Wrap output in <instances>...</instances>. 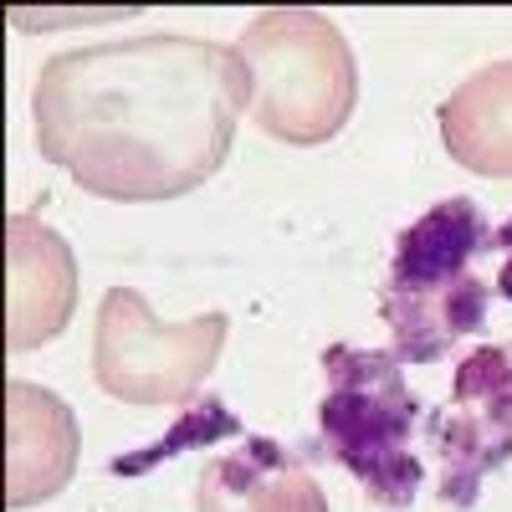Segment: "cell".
I'll list each match as a JSON object with an SVG mask.
<instances>
[{
    "label": "cell",
    "mask_w": 512,
    "mask_h": 512,
    "mask_svg": "<svg viewBox=\"0 0 512 512\" xmlns=\"http://www.w3.org/2000/svg\"><path fill=\"white\" fill-rule=\"evenodd\" d=\"M226 328L231 318L221 308L190 323H164L144 303V292L113 287L98 303L93 379L123 405H195L226 349Z\"/></svg>",
    "instance_id": "4"
},
{
    "label": "cell",
    "mask_w": 512,
    "mask_h": 512,
    "mask_svg": "<svg viewBox=\"0 0 512 512\" xmlns=\"http://www.w3.org/2000/svg\"><path fill=\"white\" fill-rule=\"evenodd\" d=\"M6 349H41L72 323L77 308V256L72 246L16 210L6 221Z\"/></svg>",
    "instance_id": "5"
},
{
    "label": "cell",
    "mask_w": 512,
    "mask_h": 512,
    "mask_svg": "<svg viewBox=\"0 0 512 512\" xmlns=\"http://www.w3.org/2000/svg\"><path fill=\"white\" fill-rule=\"evenodd\" d=\"M77 415L47 384H6V502L36 507L57 497L77 472Z\"/></svg>",
    "instance_id": "6"
},
{
    "label": "cell",
    "mask_w": 512,
    "mask_h": 512,
    "mask_svg": "<svg viewBox=\"0 0 512 512\" xmlns=\"http://www.w3.org/2000/svg\"><path fill=\"white\" fill-rule=\"evenodd\" d=\"M497 251H512V221H507V226H497Z\"/></svg>",
    "instance_id": "16"
},
{
    "label": "cell",
    "mask_w": 512,
    "mask_h": 512,
    "mask_svg": "<svg viewBox=\"0 0 512 512\" xmlns=\"http://www.w3.org/2000/svg\"><path fill=\"white\" fill-rule=\"evenodd\" d=\"M507 384H512V354L502 344H482L456 369V405H482Z\"/></svg>",
    "instance_id": "13"
},
{
    "label": "cell",
    "mask_w": 512,
    "mask_h": 512,
    "mask_svg": "<svg viewBox=\"0 0 512 512\" xmlns=\"http://www.w3.org/2000/svg\"><path fill=\"white\" fill-rule=\"evenodd\" d=\"M236 52L251 77V118L267 139L292 149L338 139L359 103V62L323 11H262Z\"/></svg>",
    "instance_id": "2"
},
{
    "label": "cell",
    "mask_w": 512,
    "mask_h": 512,
    "mask_svg": "<svg viewBox=\"0 0 512 512\" xmlns=\"http://www.w3.org/2000/svg\"><path fill=\"white\" fill-rule=\"evenodd\" d=\"M41 159L103 200H175L200 190L251 113L236 47L180 31L62 52L36 82Z\"/></svg>",
    "instance_id": "1"
},
{
    "label": "cell",
    "mask_w": 512,
    "mask_h": 512,
    "mask_svg": "<svg viewBox=\"0 0 512 512\" xmlns=\"http://www.w3.org/2000/svg\"><path fill=\"white\" fill-rule=\"evenodd\" d=\"M328 395L318 400V446L379 502L410 507L420 492V461L410 456L415 431V395L395 354H369L349 344L323 349Z\"/></svg>",
    "instance_id": "3"
},
{
    "label": "cell",
    "mask_w": 512,
    "mask_h": 512,
    "mask_svg": "<svg viewBox=\"0 0 512 512\" xmlns=\"http://www.w3.org/2000/svg\"><path fill=\"white\" fill-rule=\"evenodd\" d=\"M487 303H492V287L477 272L451 282V287H436V292H390V287H379V313L395 333L390 354L400 364L446 359L466 333H482Z\"/></svg>",
    "instance_id": "10"
},
{
    "label": "cell",
    "mask_w": 512,
    "mask_h": 512,
    "mask_svg": "<svg viewBox=\"0 0 512 512\" xmlns=\"http://www.w3.org/2000/svg\"><path fill=\"white\" fill-rule=\"evenodd\" d=\"M477 410H482L487 420H497V425H502V431H512V384H507V390H497L492 400H482Z\"/></svg>",
    "instance_id": "14"
},
{
    "label": "cell",
    "mask_w": 512,
    "mask_h": 512,
    "mask_svg": "<svg viewBox=\"0 0 512 512\" xmlns=\"http://www.w3.org/2000/svg\"><path fill=\"white\" fill-rule=\"evenodd\" d=\"M431 446L441 456V497L456 507H472L482 492V477L512 456V431L487 420L477 405H456L446 415H431Z\"/></svg>",
    "instance_id": "11"
},
{
    "label": "cell",
    "mask_w": 512,
    "mask_h": 512,
    "mask_svg": "<svg viewBox=\"0 0 512 512\" xmlns=\"http://www.w3.org/2000/svg\"><path fill=\"white\" fill-rule=\"evenodd\" d=\"M497 292L512 303V251H507V262H502V272H497Z\"/></svg>",
    "instance_id": "15"
},
{
    "label": "cell",
    "mask_w": 512,
    "mask_h": 512,
    "mask_svg": "<svg viewBox=\"0 0 512 512\" xmlns=\"http://www.w3.org/2000/svg\"><path fill=\"white\" fill-rule=\"evenodd\" d=\"M502 349H507V354H512V338H507V344H502Z\"/></svg>",
    "instance_id": "17"
},
{
    "label": "cell",
    "mask_w": 512,
    "mask_h": 512,
    "mask_svg": "<svg viewBox=\"0 0 512 512\" xmlns=\"http://www.w3.org/2000/svg\"><path fill=\"white\" fill-rule=\"evenodd\" d=\"M497 246V226L482 216L477 200L451 195L431 205L415 226L400 231L395 262H390V292H436L461 277H472V262Z\"/></svg>",
    "instance_id": "8"
},
{
    "label": "cell",
    "mask_w": 512,
    "mask_h": 512,
    "mask_svg": "<svg viewBox=\"0 0 512 512\" xmlns=\"http://www.w3.org/2000/svg\"><path fill=\"white\" fill-rule=\"evenodd\" d=\"M241 431H246V425L216 395H200L195 405H185V415L175 425H169L164 441H149V446L128 451V456H113L108 472L113 477H144V472H154V466H164L169 456H180L190 446H210V441H226V436H241Z\"/></svg>",
    "instance_id": "12"
},
{
    "label": "cell",
    "mask_w": 512,
    "mask_h": 512,
    "mask_svg": "<svg viewBox=\"0 0 512 512\" xmlns=\"http://www.w3.org/2000/svg\"><path fill=\"white\" fill-rule=\"evenodd\" d=\"M195 512H328V497L287 446L246 436L236 451L205 461Z\"/></svg>",
    "instance_id": "7"
},
{
    "label": "cell",
    "mask_w": 512,
    "mask_h": 512,
    "mask_svg": "<svg viewBox=\"0 0 512 512\" xmlns=\"http://www.w3.org/2000/svg\"><path fill=\"white\" fill-rule=\"evenodd\" d=\"M446 154L482 180H512V57L472 72L441 103Z\"/></svg>",
    "instance_id": "9"
}]
</instances>
